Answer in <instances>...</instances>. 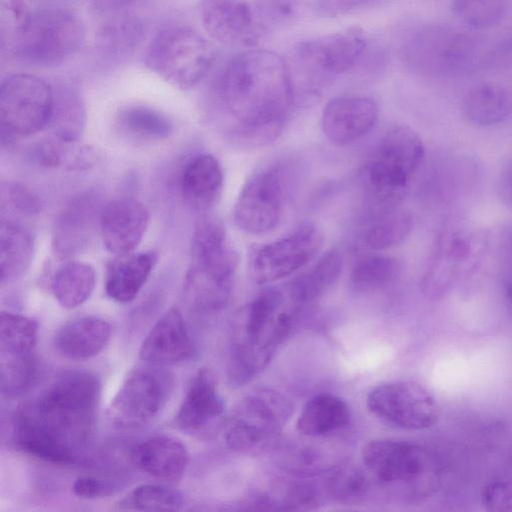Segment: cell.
Returning a JSON list of instances; mask_svg holds the SVG:
<instances>
[{
	"instance_id": "30bf717a",
	"label": "cell",
	"mask_w": 512,
	"mask_h": 512,
	"mask_svg": "<svg viewBox=\"0 0 512 512\" xmlns=\"http://www.w3.org/2000/svg\"><path fill=\"white\" fill-rule=\"evenodd\" d=\"M84 39L85 27L77 15L61 8H48L32 12L9 48L22 61L53 65L74 55Z\"/></svg>"
},
{
	"instance_id": "52a82bcc",
	"label": "cell",
	"mask_w": 512,
	"mask_h": 512,
	"mask_svg": "<svg viewBox=\"0 0 512 512\" xmlns=\"http://www.w3.org/2000/svg\"><path fill=\"white\" fill-rule=\"evenodd\" d=\"M214 61L211 44L188 26H170L151 40L145 55L146 67L175 88L196 86Z\"/></svg>"
},
{
	"instance_id": "2e32d148",
	"label": "cell",
	"mask_w": 512,
	"mask_h": 512,
	"mask_svg": "<svg viewBox=\"0 0 512 512\" xmlns=\"http://www.w3.org/2000/svg\"><path fill=\"white\" fill-rule=\"evenodd\" d=\"M366 48L358 29H347L302 41L295 49L297 64L307 73L330 78L350 71Z\"/></svg>"
},
{
	"instance_id": "7a4b0ae2",
	"label": "cell",
	"mask_w": 512,
	"mask_h": 512,
	"mask_svg": "<svg viewBox=\"0 0 512 512\" xmlns=\"http://www.w3.org/2000/svg\"><path fill=\"white\" fill-rule=\"evenodd\" d=\"M221 100L236 123L231 139L254 149L282 133L293 101V84L283 58L266 49H250L233 58L220 81Z\"/></svg>"
},
{
	"instance_id": "8d00e7d4",
	"label": "cell",
	"mask_w": 512,
	"mask_h": 512,
	"mask_svg": "<svg viewBox=\"0 0 512 512\" xmlns=\"http://www.w3.org/2000/svg\"><path fill=\"white\" fill-rule=\"evenodd\" d=\"M53 108L49 125L55 137L77 141L85 123V110L77 91L69 85L53 88Z\"/></svg>"
},
{
	"instance_id": "6da1fadb",
	"label": "cell",
	"mask_w": 512,
	"mask_h": 512,
	"mask_svg": "<svg viewBox=\"0 0 512 512\" xmlns=\"http://www.w3.org/2000/svg\"><path fill=\"white\" fill-rule=\"evenodd\" d=\"M99 395L94 374L63 373L19 407L12 419L11 444L52 464L75 463L91 441Z\"/></svg>"
},
{
	"instance_id": "8992f818",
	"label": "cell",
	"mask_w": 512,
	"mask_h": 512,
	"mask_svg": "<svg viewBox=\"0 0 512 512\" xmlns=\"http://www.w3.org/2000/svg\"><path fill=\"white\" fill-rule=\"evenodd\" d=\"M424 153L421 137L410 127L401 125L386 133L364 171L366 192L374 210L399 206Z\"/></svg>"
},
{
	"instance_id": "8fae6325",
	"label": "cell",
	"mask_w": 512,
	"mask_h": 512,
	"mask_svg": "<svg viewBox=\"0 0 512 512\" xmlns=\"http://www.w3.org/2000/svg\"><path fill=\"white\" fill-rule=\"evenodd\" d=\"M401 55L413 71L427 76H449L470 68L477 45L467 33L448 25L427 24L404 40Z\"/></svg>"
},
{
	"instance_id": "74e56055",
	"label": "cell",
	"mask_w": 512,
	"mask_h": 512,
	"mask_svg": "<svg viewBox=\"0 0 512 512\" xmlns=\"http://www.w3.org/2000/svg\"><path fill=\"white\" fill-rule=\"evenodd\" d=\"M38 339V323L27 316L2 311L0 315L1 356L34 353Z\"/></svg>"
},
{
	"instance_id": "484cf974",
	"label": "cell",
	"mask_w": 512,
	"mask_h": 512,
	"mask_svg": "<svg viewBox=\"0 0 512 512\" xmlns=\"http://www.w3.org/2000/svg\"><path fill=\"white\" fill-rule=\"evenodd\" d=\"M223 184V172L217 159L199 154L184 166L180 189L184 201L193 209H209L218 198Z\"/></svg>"
},
{
	"instance_id": "9c48e42d",
	"label": "cell",
	"mask_w": 512,
	"mask_h": 512,
	"mask_svg": "<svg viewBox=\"0 0 512 512\" xmlns=\"http://www.w3.org/2000/svg\"><path fill=\"white\" fill-rule=\"evenodd\" d=\"M295 168L276 161L251 175L234 207L235 224L249 234L273 230L281 221L296 179Z\"/></svg>"
},
{
	"instance_id": "83f0119b",
	"label": "cell",
	"mask_w": 512,
	"mask_h": 512,
	"mask_svg": "<svg viewBox=\"0 0 512 512\" xmlns=\"http://www.w3.org/2000/svg\"><path fill=\"white\" fill-rule=\"evenodd\" d=\"M156 261L157 254L152 251L118 256L106 271V294L119 303L132 301L148 280Z\"/></svg>"
},
{
	"instance_id": "7c38bea8",
	"label": "cell",
	"mask_w": 512,
	"mask_h": 512,
	"mask_svg": "<svg viewBox=\"0 0 512 512\" xmlns=\"http://www.w3.org/2000/svg\"><path fill=\"white\" fill-rule=\"evenodd\" d=\"M173 388V378L158 366L138 367L126 377L113 397L108 415L123 429L150 423L165 406Z\"/></svg>"
},
{
	"instance_id": "836d02e7",
	"label": "cell",
	"mask_w": 512,
	"mask_h": 512,
	"mask_svg": "<svg viewBox=\"0 0 512 512\" xmlns=\"http://www.w3.org/2000/svg\"><path fill=\"white\" fill-rule=\"evenodd\" d=\"M96 284L94 268L79 261H69L59 267L51 280V290L60 306L74 309L86 302Z\"/></svg>"
},
{
	"instance_id": "1f68e13d",
	"label": "cell",
	"mask_w": 512,
	"mask_h": 512,
	"mask_svg": "<svg viewBox=\"0 0 512 512\" xmlns=\"http://www.w3.org/2000/svg\"><path fill=\"white\" fill-rule=\"evenodd\" d=\"M413 216L399 206L375 210L367 221L361 237L372 250H383L403 242L413 228Z\"/></svg>"
},
{
	"instance_id": "ee69618b",
	"label": "cell",
	"mask_w": 512,
	"mask_h": 512,
	"mask_svg": "<svg viewBox=\"0 0 512 512\" xmlns=\"http://www.w3.org/2000/svg\"><path fill=\"white\" fill-rule=\"evenodd\" d=\"M32 12L24 0H0L2 46L8 48L27 24Z\"/></svg>"
},
{
	"instance_id": "c3c4849f",
	"label": "cell",
	"mask_w": 512,
	"mask_h": 512,
	"mask_svg": "<svg viewBox=\"0 0 512 512\" xmlns=\"http://www.w3.org/2000/svg\"><path fill=\"white\" fill-rule=\"evenodd\" d=\"M368 0H316V13L323 17L345 15L361 6Z\"/></svg>"
},
{
	"instance_id": "ac0fdd59",
	"label": "cell",
	"mask_w": 512,
	"mask_h": 512,
	"mask_svg": "<svg viewBox=\"0 0 512 512\" xmlns=\"http://www.w3.org/2000/svg\"><path fill=\"white\" fill-rule=\"evenodd\" d=\"M469 236L457 230L439 237L422 280V289L431 298L445 296L468 271L473 253Z\"/></svg>"
},
{
	"instance_id": "d6986e66",
	"label": "cell",
	"mask_w": 512,
	"mask_h": 512,
	"mask_svg": "<svg viewBox=\"0 0 512 512\" xmlns=\"http://www.w3.org/2000/svg\"><path fill=\"white\" fill-rule=\"evenodd\" d=\"M150 214L139 201L119 198L102 206L99 228L106 249L116 256L132 253L149 226Z\"/></svg>"
},
{
	"instance_id": "d6a6232c",
	"label": "cell",
	"mask_w": 512,
	"mask_h": 512,
	"mask_svg": "<svg viewBox=\"0 0 512 512\" xmlns=\"http://www.w3.org/2000/svg\"><path fill=\"white\" fill-rule=\"evenodd\" d=\"M143 37L141 21L129 12L110 15L96 33V47L108 58L119 59L131 54Z\"/></svg>"
},
{
	"instance_id": "ab89813d",
	"label": "cell",
	"mask_w": 512,
	"mask_h": 512,
	"mask_svg": "<svg viewBox=\"0 0 512 512\" xmlns=\"http://www.w3.org/2000/svg\"><path fill=\"white\" fill-rule=\"evenodd\" d=\"M184 502L183 494L176 489L159 484H143L122 499L119 507L139 511L179 510Z\"/></svg>"
},
{
	"instance_id": "277c9868",
	"label": "cell",
	"mask_w": 512,
	"mask_h": 512,
	"mask_svg": "<svg viewBox=\"0 0 512 512\" xmlns=\"http://www.w3.org/2000/svg\"><path fill=\"white\" fill-rule=\"evenodd\" d=\"M363 467L384 492L404 502H420L440 488L442 466L429 448L410 441L374 440L362 451Z\"/></svg>"
},
{
	"instance_id": "7402d4cb",
	"label": "cell",
	"mask_w": 512,
	"mask_h": 512,
	"mask_svg": "<svg viewBox=\"0 0 512 512\" xmlns=\"http://www.w3.org/2000/svg\"><path fill=\"white\" fill-rule=\"evenodd\" d=\"M101 209L94 194L87 193L72 200L55 221L52 246L59 258H71L90 243Z\"/></svg>"
},
{
	"instance_id": "3957f363",
	"label": "cell",
	"mask_w": 512,
	"mask_h": 512,
	"mask_svg": "<svg viewBox=\"0 0 512 512\" xmlns=\"http://www.w3.org/2000/svg\"><path fill=\"white\" fill-rule=\"evenodd\" d=\"M295 307L275 289L260 292L240 312L230 343L226 375L239 388L257 377L290 333Z\"/></svg>"
},
{
	"instance_id": "ffe728a7",
	"label": "cell",
	"mask_w": 512,
	"mask_h": 512,
	"mask_svg": "<svg viewBox=\"0 0 512 512\" xmlns=\"http://www.w3.org/2000/svg\"><path fill=\"white\" fill-rule=\"evenodd\" d=\"M378 107L369 97L344 95L331 99L322 113V131L336 146H345L367 135L378 120Z\"/></svg>"
},
{
	"instance_id": "9a60e30c",
	"label": "cell",
	"mask_w": 512,
	"mask_h": 512,
	"mask_svg": "<svg viewBox=\"0 0 512 512\" xmlns=\"http://www.w3.org/2000/svg\"><path fill=\"white\" fill-rule=\"evenodd\" d=\"M322 243V235L315 226H301L288 235L259 247L250 260V276L258 284L271 283L290 276L316 256Z\"/></svg>"
},
{
	"instance_id": "4fadbf2b",
	"label": "cell",
	"mask_w": 512,
	"mask_h": 512,
	"mask_svg": "<svg viewBox=\"0 0 512 512\" xmlns=\"http://www.w3.org/2000/svg\"><path fill=\"white\" fill-rule=\"evenodd\" d=\"M53 99V87L35 75L6 77L0 86L2 129L17 135L39 132L49 125Z\"/></svg>"
},
{
	"instance_id": "f546056e",
	"label": "cell",
	"mask_w": 512,
	"mask_h": 512,
	"mask_svg": "<svg viewBox=\"0 0 512 512\" xmlns=\"http://www.w3.org/2000/svg\"><path fill=\"white\" fill-rule=\"evenodd\" d=\"M30 233L12 221H1L0 226V276L1 284L20 278L29 268L33 256Z\"/></svg>"
},
{
	"instance_id": "5b68a950",
	"label": "cell",
	"mask_w": 512,
	"mask_h": 512,
	"mask_svg": "<svg viewBox=\"0 0 512 512\" xmlns=\"http://www.w3.org/2000/svg\"><path fill=\"white\" fill-rule=\"evenodd\" d=\"M238 257L225 229L207 226L192 237L191 261L184 292L194 309L203 313L222 310L232 292Z\"/></svg>"
},
{
	"instance_id": "5bb4252c",
	"label": "cell",
	"mask_w": 512,
	"mask_h": 512,
	"mask_svg": "<svg viewBox=\"0 0 512 512\" xmlns=\"http://www.w3.org/2000/svg\"><path fill=\"white\" fill-rule=\"evenodd\" d=\"M367 406L377 417L405 430L430 428L439 417L434 396L422 385L410 381L375 387L368 395Z\"/></svg>"
},
{
	"instance_id": "44dd1931",
	"label": "cell",
	"mask_w": 512,
	"mask_h": 512,
	"mask_svg": "<svg viewBox=\"0 0 512 512\" xmlns=\"http://www.w3.org/2000/svg\"><path fill=\"white\" fill-rule=\"evenodd\" d=\"M195 345L178 308L167 310L143 339L139 355L148 365L165 367L189 360Z\"/></svg>"
},
{
	"instance_id": "681fc988",
	"label": "cell",
	"mask_w": 512,
	"mask_h": 512,
	"mask_svg": "<svg viewBox=\"0 0 512 512\" xmlns=\"http://www.w3.org/2000/svg\"><path fill=\"white\" fill-rule=\"evenodd\" d=\"M137 0H92L94 7L100 13L115 15L128 12Z\"/></svg>"
},
{
	"instance_id": "f1b7e54d",
	"label": "cell",
	"mask_w": 512,
	"mask_h": 512,
	"mask_svg": "<svg viewBox=\"0 0 512 512\" xmlns=\"http://www.w3.org/2000/svg\"><path fill=\"white\" fill-rule=\"evenodd\" d=\"M350 422L349 407L344 400L329 393L315 395L304 405L297 430L307 437H321L345 428Z\"/></svg>"
},
{
	"instance_id": "b9f144b4",
	"label": "cell",
	"mask_w": 512,
	"mask_h": 512,
	"mask_svg": "<svg viewBox=\"0 0 512 512\" xmlns=\"http://www.w3.org/2000/svg\"><path fill=\"white\" fill-rule=\"evenodd\" d=\"M452 8L466 26L483 30L497 25L503 19L507 0H453Z\"/></svg>"
},
{
	"instance_id": "bcb514c9",
	"label": "cell",
	"mask_w": 512,
	"mask_h": 512,
	"mask_svg": "<svg viewBox=\"0 0 512 512\" xmlns=\"http://www.w3.org/2000/svg\"><path fill=\"white\" fill-rule=\"evenodd\" d=\"M481 502L489 511H512V476L488 483L482 490Z\"/></svg>"
},
{
	"instance_id": "603a6c76",
	"label": "cell",
	"mask_w": 512,
	"mask_h": 512,
	"mask_svg": "<svg viewBox=\"0 0 512 512\" xmlns=\"http://www.w3.org/2000/svg\"><path fill=\"white\" fill-rule=\"evenodd\" d=\"M224 408L214 375L203 368L193 377L175 416V423L187 433L204 432L218 421Z\"/></svg>"
},
{
	"instance_id": "f907efd6",
	"label": "cell",
	"mask_w": 512,
	"mask_h": 512,
	"mask_svg": "<svg viewBox=\"0 0 512 512\" xmlns=\"http://www.w3.org/2000/svg\"><path fill=\"white\" fill-rule=\"evenodd\" d=\"M500 181L502 197L512 206V159L504 168Z\"/></svg>"
},
{
	"instance_id": "d4e9b609",
	"label": "cell",
	"mask_w": 512,
	"mask_h": 512,
	"mask_svg": "<svg viewBox=\"0 0 512 512\" xmlns=\"http://www.w3.org/2000/svg\"><path fill=\"white\" fill-rule=\"evenodd\" d=\"M135 466L158 479L175 480L182 476L189 460L185 445L170 436H154L137 444L131 451Z\"/></svg>"
},
{
	"instance_id": "7dc6e473",
	"label": "cell",
	"mask_w": 512,
	"mask_h": 512,
	"mask_svg": "<svg viewBox=\"0 0 512 512\" xmlns=\"http://www.w3.org/2000/svg\"><path fill=\"white\" fill-rule=\"evenodd\" d=\"M118 490L116 483L95 476H80L72 485L73 494L83 499L106 498Z\"/></svg>"
},
{
	"instance_id": "e575fe53",
	"label": "cell",
	"mask_w": 512,
	"mask_h": 512,
	"mask_svg": "<svg viewBox=\"0 0 512 512\" xmlns=\"http://www.w3.org/2000/svg\"><path fill=\"white\" fill-rule=\"evenodd\" d=\"M29 156L40 166L62 167L67 170L88 169L94 162V153L90 147L57 137L36 143L30 150Z\"/></svg>"
},
{
	"instance_id": "cb8c5ba5",
	"label": "cell",
	"mask_w": 512,
	"mask_h": 512,
	"mask_svg": "<svg viewBox=\"0 0 512 512\" xmlns=\"http://www.w3.org/2000/svg\"><path fill=\"white\" fill-rule=\"evenodd\" d=\"M111 325L98 316H83L65 323L54 336L55 350L71 360L98 355L109 343Z\"/></svg>"
},
{
	"instance_id": "f6af8a7d",
	"label": "cell",
	"mask_w": 512,
	"mask_h": 512,
	"mask_svg": "<svg viewBox=\"0 0 512 512\" xmlns=\"http://www.w3.org/2000/svg\"><path fill=\"white\" fill-rule=\"evenodd\" d=\"M1 196L2 206L7 205L22 215L38 214L43 207L41 198L34 191L19 183L3 184Z\"/></svg>"
},
{
	"instance_id": "7bdbcfd3",
	"label": "cell",
	"mask_w": 512,
	"mask_h": 512,
	"mask_svg": "<svg viewBox=\"0 0 512 512\" xmlns=\"http://www.w3.org/2000/svg\"><path fill=\"white\" fill-rule=\"evenodd\" d=\"M371 483L372 480L364 467H345L330 476L327 487L333 497L339 500H352L363 496Z\"/></svg>"
},
{
	"instance_id": "816d5d0a",
	"label": "cell",
	"mask_w": 512,
	"mask_h": 512,
	"mask_svg": "<svg viewBox=\"0 0 512 512\" xmlns=\"http://www.w3.org/2000/svg\"><path fill=\"white\" fill-rule=\"evenodd\" d=\"M503 295L507 305L512 310V269L503 280Z\"/></svg>"
},
{
	"instance_id": "60d3db41",
	"label": "cell",
	"mask_w": 512,
	"mask_h": 512,
	"mask_svg": "<svg viewBox=\"0 0 512 512\" xmlns=\"http://www.w3.org/2000/svg\"><path fill=\"white\" fill-rule=\"evenodd\" d=\"M120 124L134 135L148 139H164L172 131V124L166 116L144 106H133L122 111Z\"/></svg>"
},
{
	"instance_id": "ba28073f",
	"label": "cell",
	"mask_w": 512,
	"mask_h": 512,
	"mask_svg": "<svg viewBox=\"0 0 512 512\" xmlns=\"http://www.w3.org/2000/svg\"><path fill=\"white\" fill-rule=\"evenodd\" d=\"M292 413L293 406L283 394L268 388L255 390L227 420L226 446L243 454H260L276 442Z\"/></svg>"
},
{
	"instance_id": "4316f807",
	"label": "cell",
	"mask_w": 512,
	"mask_h": 512,
	"mask_svg": "<svg viewBox=\"0 0 512 512\" xmlns=\"http://www.w3.org/2000/svg\"><path fill=\"white\" fill-rule=\"evenodd\" d=\"M461 112L473 125L499 124L512 116V88L499 82L480 83L463 97Z\"/></svg>"
},
{
	"instance_id": "f35d334b",
	"label": "cell",
	"mask_w": 512,
	"mask_h": 512,
	"mask_svg": "<svg viewBox=\"0 0 512 512\" xmlns=\"http://www.w3.org/2000/svg\"><path fill=\"white\" fill-rule=\"evenodd\" d=\"M39 377L38 362L33 354L1 356V393L8 398L28 392Z\"/></svg>"
},
{
	"instance_id": "d590c367",
	"label": "cell",
	"mask_w": 512,
	"mask_h": 512,
	"mask_svg": "<svg viewBox=\"0 0 512 512\" xmlns=\"http://www.w3.org/2000/svg\"><path fill=\"white\" fill-rule=\"evenodd\" d=\"M401 272L399 261L381 254L358 259L351 271V285L362 293L384 290L396 282Z\"/></svg>"
},
{
	"instance_id": "e0dca14e",
	"label": "cell",
	"mask_w": 512,
	"mask_h": 512,
	"mask_svg": "<svg viewBox=\"0 0 512 512\" xmlns=\"http://www.w3.org/2000/svg\"><path fill=\"white\" fill-rule=\"evenodd\" d=\"M200 21L210 38L226 46L252 45L259 24L245 0H201Z\"/></svg>"
},
{
	"instance_id": "4dcf8cb0",
	"label": "cell",
	"mask_w": 512,
	"mask_h": 512,
	"mask_svg": "<svg viewBox=\"0 0 512 512\" xmlns=\"http://www.w3.org/2000/svg\"><path fill=\"white\" fill-rule=\"evenodd\" d=\"M342 265L341 253L332 249L295 278L289 286V296L295 306L300 307L319 298L338 279Z\"/></svg>"
}]
</instances>
